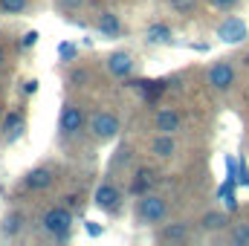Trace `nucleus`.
<instances>
[{"instance_id": "nucleus-1", "label": "nucleus", "mask_w": 249, "mask_h": 246, "mask_svg": "<svg viewBox=\"0 0 249 246\" xmlns=\"http://www.w3.org/2000/svg\"><path fill=\"white\" fill-rule=\"evenodd\" d=\"M168 217V203H165V197H160V194H142L139 197V203H136V220L142 223V226H157V223H162Z\"/></svg>"}, {"instance_id": "nucleus-2", "label": "nucleus", "mask_w": 249, "mask_h": 246, "mask_svg": "<svg viewBox=\"0 0 249 246\" xmlns=\"http://www.w3.org/2000/svg\"><path fill=\"white\" fill-rule=\"evenodd\" d=\"M70 226H72V214L61 209V206H55V209H47L44 214H41V229L47 232V235H53L55 241H64L67 235H70Z\"/></svg>"}, {"instance_id": "nucleus-3", "label": "nucleus", "mask_w": 249, "mask_h": 246, "mask_svg": "<svg viewBox=\"0 0 249 246\" xmlns=\"http://www.w3.org/2000/svg\"><path fill=\"white\" fill-rule=\"evenodd\" d=\"M119 116H113V113H107V110H99V113H93L90 116V133L96 136V139H102V142H107V139H116L119 136Z\"/></svg>"}, {"instance_id": "nucleus-4", "label": "nucleus", "mask_w": 249, "mask_h": 246, "mask_svg": "<svg viewBox=\"0 0 249 246\" xmlns=\"http://www.w3.org/2000/svg\"><path fill=\"white\" fill-rule=\"evenodd\" d=\"M58 130H61V136H67V139H75V136L84 130V113H81V107H78V105L67 102V105L61 107Z\"/></svg>"}, {"instance_id": "nucleus-5", "label": "nucleus", "mask_w": 249, "mask_h": 246, "mask_svg": "<svg viewBox=\"0 0 249 246\" xmlns=\"http://www.w3.org/2000/svg\"><path fill=\"white\" fill-rule=\"evenodd\" d=\"M209 84H212V90H217V93H226L232 84H235V67L229 61H217L209 67Z\"/></svg>"}, {"instance_id": "nucleus-6", "label": "nucleus", "mask_w": 249, "mask_h": 246, "mask_svg": "<svg viewBox=\"0 0 249 246\" xmlns=\"http://www.w3.org/2000/svg\"><path fill=\"white\" fill-rule=\"evenodd\" d=\"M96 206L102 209V211H119V206H122V191L116 188L113 183H102L96 188Z\"/></svg>"}, {"instance_id": "nucleus-7", "label": "nucleus", "mask_w": 249, "mask_h": 246, "mask_svg": "<svg viewBox=\"0 0 249 246\" xmlns=\"http://www.w3.org/2000/svg\"><path fill=\"white\" fill-rule=\"evenodd\" d=\"M217 38L226 44H241V41H247V23L241 18H226L217 26Z\"/></svg>"}, {"instance_id": "nucleus-8", "label": "nucleus", "mask_w": 249, "mask_h": 246, "mask_svg": "<svg viewBox=\"0 0 249 246\" xmlns=\"http://www.w3.org/2000/svg\"><path fill=\"white\" fill-rule=\"evenodd\" d=\"M180 127H183V119H180V113L171 110V107H165V110H160V113L154 116V130H157V133H177Z\"/></svg>"}, {"instance_id": "nucleus-9", "label": "nucleus", "mask_w": 249, "mask_h": 246, "mask_svg": "<svg viewBox=\"0 0 249 246\" xmlns=\"http://www.w3.org/2000/svg\"><path fill=\"white\" fill-rule=\"evenodd\" d=\"M107 72L110 75H116V78H127L130 72H133V58H130V53H110V58H107Z\"/></svg>"}, {"instance_id": "nucleus-10", "label": "nucleus", "mask_w": 249, "mask_h": 246, "mask_svg": "<svg viewBox=\"0 0 249 246\" xmlns=\"http://www.w3.org/2000/svg\"><path fill=\"white\" fill-rule=\"evenodd\" d=\"M151 154L160 159H171L177 154V139L174 133H157V139L151 142Z\"/></svg>"}, {"instance_id": "nucleus-11", "label": "nucleus", "mask_w": 249, "mask_h": 246, "mask_svg": "<svg viewBox=\"0 0 249 246\" xmlns=\"http://www.w3.org/2000/svg\"><path fill=\"white\" fill-rule=\"evenodd\" d=\"M157 183V174L151 171V168H139L136 174H133V180H130V194H136V197H142V194H148L151 188Z\"/></svg>"}, {"instance_id": "nucleus-12", "label": "nucleus", "mask_w": 249, "mask_h": 246, "mask_svg": "<svg viewBox=\"0 0 249 246\" xmlns=\"http://www.w3.org/2000/svg\"><path fill=\"white\" fill-rule=\"evenodd\" d=\"M23 185H26L29 191H44V188L53 185V171H50V168H32V171L23 177Z\"/></svg>"}, {"instance_id": "nucleus-13", "label": "nucleus", "mask_w": 249, "mask_h": 246, "mask_svg": "<svg viewBox=\"0 0 249 246\" xmlns=\"http://www.w3.org/2000/svg\"><path fill=\"white\" fill-rule=\"evenodd\" d=\"M186 238H188L186 223H168V226L160 229V241H165V244H180V241H186Z\"/></svg>"}, {"instance_id": "nucleus-14", "label": "nucleus", "mask_w": 249, "mask_h": 246, "mask_svg": "<svg viewBox=\"0 0 249 246\" xmlns=\"http://www.w3.org/2000/svg\"><path fill=\"white\" fill-rule=\"evenodd\" d=\"M99 32H102V35H107V38H116V35L122 32L119 18H116L113 12H102V15H99Z\"/></svg>"}, {"instance_id": "nucleus-15", "label": "nucleus", "mask_w": 249, "mask_h": 246, "mask_svg": "<svg viewBox=\"0 0 249 246\" xmlns=\"http://www.w3.org/2000/svg\"><path fill=\"white\" fill-rule=\"evenodd\" d=\"M226 223H229V217L223 211H206L203 220H200V226L206 232H220V229H226Z\"/></svg>"}, {"instance_id": "nucleus-16", "label": "nucleus", "mask_w": 249, "mask_h": 246, "mask_svg": "<svg viewBox=\"0 0 249 246\" xmlns=\"http://www.w3.org/2000/svg\"><path fill=\"white\" fill-rule=\"evenodd\" d=\"M148 44H171V29L165 26V23H154V26H148Z\"/></svg>"}, {"instance_id": "nucleus-17", "label": "nucleus", "mask_w": 249, "mask_h": 246, "mask_svg": "<svg viewBox=\"0 0 249 246\" xmlns=\"http://www.w3.org/2000/svg\"><path fill=\"white\" fill-rule=\"evenodd\" d=\"M20 127H23V119H20V113H18V110H12V113L6 116V122H3V133H6V139H15Z\"/></svg>"}, {"instance_id": "nucleus-18", "label": "nucleus", "mask_w": 249, "mask_h": 246, "mask_svg": "<svg viewBox=\"0 0 249 246\" xmlns=\"http://www.w3.org/2000/svg\"><path fill=\"white\" fill-rule=\"evenodd\" d=\"M29 6V0H0V12L3 15H23Z\"/></svg>"}, {"instance_id": "nucleus-19", "label": "nucleus", "mask_w": 249, "mask_h": 246, "mask_svg": "<svg viewBox=\"0 0 249 246\" xmlns=\"http://www.w3.org/2000/svg\"><path fill=\"white\" fill-rule=\"evenodd\" d=\"M20 229H23V214H9L6 223H3V232L6 235H18Z\"/></svg>"}, {"instance_id": "nucleus-20", "label": "nucleus", "mask_w": 249, "mask_h": 246, "mask_svg": "<svg viewBox=\"0 0 249 246\" xmlns=\"http://www.w3.org/2000/svg\"><path fill=\"white\" fill-rule=\"evenodd\" d=\"M229 241H232V244H249V226L247 223H238V226L232 229Z\"/></svg>"}, {"instance_id": "nucleus-21", "label": "nucleus", "mask_w": 249, "mask_h": 246, "mask_svg": "<svg viewBox=\"0 0 249 246\" xmlns=\"http://www.w3.org/2000/svg\"><path fill=\"white\" fill-rule=\"evenodd\" d=\"M55 6H58L61 12H72V9H81L84 0H55Z\"/></svg>"}, {"instance_id": "nucleus-22", "label": "nucleus", "mask_w": 249, "mask_h": 246, "mask_svg": "<svg viewBox=\"0 0 249 246\" xmlns=\"http://www.w3.org/2000/svg\"><path fill=\"white\" fill-rule=\"evenodd\" d=\"M194 3H197V0H171V6H174L177 12H191Z\"/></svg>"}, {"instance_id": "nucleus-23", "label": "nucleus", "mask_w": 249, "mask_h": 246, "mask_svg": "<svg viewBox=\"0 0 249 246\" xmlns=\"http://www.w3.org/2000/svg\"><path fill=\"white\" fill-rule=\"evenodd\" d=\"M58 53H61V58H72V55H75V47H72V44H61Z\"/></svg>"}, {"instance_id": "nucleus-24", "label": "nucleus", "mask_w": 249, "mask_h": 246, "mask_svg": "<svg viewBox=\"0 0 249 246\" xmlns=\"http://www.w3.org/2000/svg\"><path fill=\"white\" fill-rule=\"evenodd\" d=\"M35 41H38V32H26L23 35V47H32Z\"/></svg>"}, {"instance_id": "nucleus-25", "label": "nucleus", "mask_w": 249, "mask_h": 246, "mask_svg": "<svg viewBox=\"0 0 249 246\" xmlns=\"http://www.w3.org/2000/svg\"><path fill=\"white\" fill-rule=\"evenodd\" d=\"M212 3H214L217 9H232V6H235L238 0H212Z\"/></svg>"}, {"instance_id": "nucleus-26", "label": "nucleus", "mask_w": 249, "mask_h": 246, "mask_svg": "<svg viewBox=\"0 0 249 246\" xmlns=\"http://www.w3.org/2000/svg\"><path fill=\"white\" fill-rule=\"evenodd\" d=\"M3 58H6V53H3V50H0V64H3Z\"/></svg>"}]
</instances>
